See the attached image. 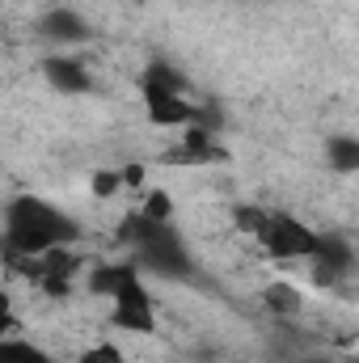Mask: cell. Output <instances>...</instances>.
<instances>
[{
    "label": "cell",
    "instance_id": "6da1fadb",
    "mask_svg": "<svg viewBox=\"0 0 359 363\" xmlns=\"http://www.w3.org/2000/svg\"><path fill=\"white\" fill-rule=\"evenodd\" d=\"M77 241H81V224L68 211H60L55 203H47L38 194L9 199V207H4V258H9V267L38 258L47 250H60V245H77Z\"/></svg>",
    "mask_w": 359,
    "mask_h": 363
},
{
    "label": "cell",
    "instance_id": "7a4b0ae2",
    "mask_svg": "<svg viewBox=\"0 0 359 363\" xmlns=\"http://www.w3.org/2000/svg\"><path fill=\"white\" fill-rule=\"evenodd\" d=\"M114 237L144 274H157V279H170V283L194 279V258H190L186 241L178 237V228L165 224V220H153L144 207L127 211L118 220Z\"/></svg>",
    "mask_w": 359,
    "mask_h": 363
},
{
    "label": "cell",
    "instance_id": "3957f363",
    "mask_svg": "<svg viewBox=\"0 0 359 363\" xmlns=\"http://www.w3.org/2000/svg\"><path fill=\"white\" fill-rule=\"evenodd\" d=\"M140 101H144V114H148L153 127H178V131H186L199 118V101L190 97L186 72L174 68V64H165V60H153L140 72Z\"/></svg>",
    "mask_w": 359,
    "mask_h": 363
},
{
    "label": "cell",
    "instance_id": "277c9868",
    "mask_svg": "<svg viewBox=\"0 0 359 363\" xmlns=\"http://www.w3.org/2000/svg\"><path fill=\"white\" fill-rule=\"evenodd\" d=\"M317 228H309L304 220H296V216H287V211H267L263 216V224H258V233H254V241H258V250L275 258V262H296V258H313V250H317Z\"/></svg>",
    "mask_w": 359,
    "mask_h": 363
},
{
    "label": "cell",
    "instance_id": "5b68a950",
    "mask_svg": "<svg viewBox=\"0 0 359 363\" xmlns=\"http://www.w3.org/2000/svg\"><path fill=\"white\" fill-rule=\"evenodd\" d=\"M359 267V250L343 237V233H321L317 237V250L309 258V279L313 287H338L347 283L351 271Z\"/></svg>",
    "mask_w": 359,
    "mask_h": 363
},
{
    "label": "cell",
    "instance_id": "8992f818",
    "mask_svg": "<svg viewBox=\"0 0 359 363\" xmlns=\"http://www.w3.org/2000/svg\"><path fill=\"white\" fill-rule=\"evenodd\" d=\"M110 321L127 334H157V304H153V291L136 279H127L114 300H110Z\"/></svg>",
    "mask_w": 359,
    "mask_h": 363
},
{
    "label": "cell",
    "instance_id": "52a82bcc",
    "mask_svg": "<svg viewBox=\"0 0 359 363\" xmlns=\"http://www.w3.org/2000/svg\"><path fill=\"white\" fill-rule=\"evenodd\" d=\"M17 267L30 274L47 296H68V291H72V279L81 271V258H77L72 245H60V250H47V254H38V258H26V262H17Z\"/></svg>",
    "mask_w": 359,
    "mask_h": 363
},
{
    "label": "cell",
    "instance_id": "ba28073f",
    "mask_svg": "<svg viewBox=\"0 0 359 363\" xmlns=\"http://www.w3.org/2000/svg\"><path fill=\"white\" fill-rule=\"evenodd\" d=\"M38 72H43V81H47L51 89L64 93V97H81V93H89V89H93V72L85 68V60H77L72 51H55V55H43Z\"/></svg>",
    "mask_w": 359,
    "mask_h": 363
},
{
    "label": "cell",
    "instance_id": "9c48e42d",
    "mask_svg": "<svg viewBox=\"0 0 359 363\" xmlns=\"http://www.w3.org/2000/svg\"><path fill=\"white\" fill-rule=\"evenodd\" d=\"M38 38L43 43H51V47H81V43H89L93 38V26L77 13V9H47L43 17H38Z\"/></svg>",
    "mask_w": 359,
    "mask_h": 363
},
{
    "label": "cell",
    "instance_id": "30bf717a",
    "mask_svg": "<svg viewBox=\"0 0 359 363\" xmlns=\"http://www.w3.org/2000/svg\"><path fill=\"white\" fill-rule=\"evenodd\" d=\"M228 152L220 148V140H216V131H207V127H199V123H190L186 131H182V152L174 161H186V165H207V161H224Z\"/></svg>",
    "mask_w": 359,
    "mask_h": 363
},
{
    "label": "cell",
    "instance_id": "8fae6325",
    "mask_svg": "<svg viewBox=\"0 0 359 363\" xmlns=\"http://www.w3.org/2000/svg\"><path fill=\"white\" fill-rule=\"evenodd\" d=\"M136 274H144L131 258L127 262H101V267H93L89 271V291L93 296H106V300H114V291L127 283V279H136Z\"/></svg>",
    "mask_w": 359,
    "mask_h": 363
},
{
    "label": "cell",
    "instance_id": "7c38bea8",
    "mask_svg": "<svg viewBox=\"0 0 359 363\" xmlns=\"http://www.w3.org/2000/svg\"><path fill=\"white\" fill-rule=\"evenodd\" d=\"M326 165L334 174H359V135H334V140H326Z\"/></svg>",
    "mask_w": 359,
    "mask_h": 363
},
{
    "label": "cell",
    "instance_id": "4fadbf2b",
    "mask_svg": "<svg viewBox=\"0 0 359 363\" xmlns=\"http://www.w3.org/2000/svg\"><path fill=\"white\" fill-rule=\"evenodd\" d=\"M263 304L270 308V317H296L300 304H304V296H300L287 279H275L267 291H263Z\"/></svg>",
    "mask_w": 359,
    "mask_h": 363
},
{
    "label": "cell",
    "instance_id": "5bb4252c",
    "mask_svg": "<svg viewBox=\"0 0 359 363\" xmlns=\"http://www.w3.org/2000/svg\"><path fill=\"white\" fill-rule=\"evenodd\" d=\"M0 363H55V359H51L43 347H34V342L4 334V338H0Z\"/></svg>",
    "mask_w": 359,
    "mask_h": 363
},
{
    "label": "cell",
    "instance_id": "9a60e30c",
    "mask_svg": "<svg viewBox=\"0 0 359 363\" xmlns=\"http://www.w3.org/2000/svg\"><path fill=\"white\" fill-rule=\"evenodd\" d=\"M127 186V178H123V169H97L89 178V190H93V199H114L118 190Z\"/></svg>",
    "mask_w": 359,
    "mask_h": 363
},
{
    "label": "cell",
    "instance_id": "2e32d148",
    "mask_svg": "<svg viewBox=\"0 0 359 363\" xmlns=\"http://www.w3.org/2000/svg\"><path fill=\"white\" fill-rule=\"evenodd\" d=\"M263 216H267V211H263V207H254V203H237V207H233V224H237L241 233H250V237L258 233Z\"/></svg>",
    "mask_w": 359,
    "mask_h": 363
},
{
    "label": "cell",
    "instance_id": "e0dca14e",
    "mask_svg": "<svg viewBox=\"0 0 359 363\" xmlns=\"http://www.w3.org/2000/svg\"><path fill=\"white\" fill-rule=\"evenodd\" d=\"M144 211H148L153 220H165V224H174V199H170L165 190H153V194L144 199Z\"/></svg>",
    "mask_w": 359,
    "mask_h": 363
},
{
    "label": "cell",
    "instance_id": "ac0fdd59",
    "mask_svg": "<svg viewBox=\"0 0 359 363\" xmlns=\"http://www.w3.org/2000/svg\"><path fill=\"white\" fill-rule=\"evenodd\" d=\"M81 363H131V359L123 355V347H114V342H97V347H89V351L81 355Z\"/></svg>",
    "mask_w": 359,
    "mask_h": 363
},
{
    "label": "cell",
    "instance_id": "d6986e66",
    "mask_svg": "<svg viewBox=\"0 0 359 363\" xmlns=\"http://www.w3.org/2000/svg\"><path fill=\"white\" fill-rule=\"evenodd\" d=\"M123 178H127V186H140V182H144V165H127Z\"/></svg>",
    "mask_w": 359,
    "mask_h": 363
},
{
    "label": "cell",
    "instance_id": "ffe728a7",
    "mask_svg": "<svg viewBox=\"0 0 359 363\" xmlns=\"http://www.w3.org/2000/svg\"><path fill=\"white\" fill-rule=\"evenodd\" d=\"M292 363H330V359H321V355H304V351H300Z\"/></svg>",
    "mask_w": 359,
    "mask_h": 363
},
{
    "label": "cell",
    "instance_id": "44dd1931",
    "mask_svg": "<svg viewBox=\"0 0 359 363\" xmlns=\"http://www.w3.org/2000/svg\"><path fill=\"white\" fill-rule=\"evenodd\" d=\"M355 363H359V355H355Z\"/></svg>",
    "mask_w": 359,
    "mask_h": 363
}]
</instances>
